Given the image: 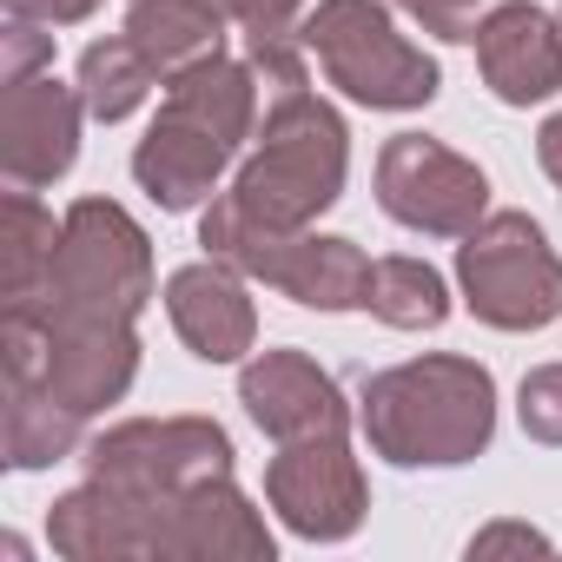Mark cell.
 Listing matches in <instances>:
<instances>
[{"mask_svg":"<svg viewBox=\"0 0 562 562\" xmlns=\"http://www.w3.org/2000/svg\"><path fill=\"white\" fill-rule=\"evenodd\" d=\"M345 179H351V133L338 106L318 100L305 80V87L265 93L258 139L218 199L265 232H312L345 199Z\"/></svg>","mask_w":562,"mask_h":562,"instance_id":"obj_3","label":"cell"},{"mask_svg":"<svg viewBox=\"0 0 562 562\" xmlns=\"http://www.w3.org/2000/svg\"><path fill=\"white\" fill-rule=\"evenodd\" d=\"M476 67L503 106H536L562 93V14L536 0H496L476 21Z\"/></svg>","mask_w":562,"mask_h":562,"instance_id":"obj_14","label":"cell"},{"mask_svg":"<svg viewBox=\"0 0 562 562\" xmlns=\"http://www.w3.org/2000/svg\"><path fill=\"white\" fill-rule=\"evenodd\" d=\"M516 417L536 443H562V364H536L516 391Z\"/></svg>","mask_w":562,"mask_h":562,"instance_id":"obj_22","label":"cell"},{"mask_svg":"<svg viewBox=\"0 0 562 562\" xmlns=\"http://www.w3.org/2000/svg\"><path fill=\"white\" fill-rule=\"evenodd\" d=\"M457 285L490 331H542L562 318V258L529 212H490L457 245Z\"/></svg>","mask_w":562,"mask_h":562,"instance_id":"obj_6","label":"cell"},{"mask_svg":"<svg viewBox=\"0 0 562 562\" xmlns=\"http://www.w3.org/2000/svg\"><path fill=\"white\" fill-rule=\"evenodd\" d=\"M358 430L397 470H457L483 457L496 437V378L457 351L391 364L364 378Z\"/></svg>","mask_w":562,"mask_h":562,"instance_id":"obj_2","label":"cell"},{"mask_svg":"<svg viewBox=\"0 0 562 562\" xmlns=\"http://www.w3.org/2000/svg\"><path fill=\"white\" fill-rule=\"evenodd\" d=\"M238 404L271 443L351 437V404H345L338 378L305 351H258L238 371Z\"/></svg>","mask_w":562,"mask_h":562,"instance_id":"obj_12","label":"cell"},{"mask_svg":"<svg viewBox=\"0 0 562 562\" xmlns=\"http://www.w3.org/2000/svg\"><path fill=\"white\" fill-rule=\"evenodd\" d=\"M536 159H542V172L562 186V113L542 120V133H536Z\"/></svg>","mask_w":562,"mask_h":562,"instance_id":"obj_28","label":"cell"},{"mask_svg":"<svg viewBox=\"0 0 562 562\" xmlns=\"http://www.w3.org/2000/svg\"><path fill=\"white\" fill-rule=\"evenodd\" d=\"M0 245H8V305L41 299L47 265H54V245H60V218L34 192L14 186L8 192V212H0Z\"/></svg>","mask_w":562,"mask_h":562,"instance_id":"obj_21","label":"cell"},{"mask_svg":"<svg viewBox=\"0 0 562 562\" xmlns=\"http://www.w3.org/2000/svg\"><path fill=\"white\" fill-rule=\"evenodd\" d=\"M153 299V238L146 225L113 199H74L60 218V245L47 265L34 312H74V318H139Z\"/></svg>","mask_w":562,"mask_h":562,"instance_id":"obj_5","label":"cell"},{"mask_svg":"<svg viewBox=\"0 0 562 562\" xmlns=\"http://www.w3.org/2000/svg\"><path fill=\"white\" fill-rule=\"evenodd\" d=\"M364 312L391 331H437L450 318V285L430 258H411V251H391V258H371V285H364Z\"/></svg>","mask_w":562,"mask_h":562,"instance_id":"obj_19","label":"cell"},{"mask_svg":"<svg viewBox=\"0 0 562 562\" xmlns=\"http://www.w3.org/2000/svg\"><path fill=\"white\" fill-rule=\"evenodd\" d=\"M205 8H225V14H232V0H205Z\"/></svg>","mask_w":562,"mask_h":562,"instance_id":"obj_29","label":"cell"},{"mask_svg":"<svg viewBox=\"0 0 562 562\" xmlns=\"http://www.w3.org/2000/svg\"><path fill=\"white\" fill-rule=\"evenodd\" d=\"M80 100H87V113L100 120V126H120V120H133L139 106H146V93L153 87H166L159 80V67L133 47V34H106V41H93L87 54H80Z\"/></svg>","mask_w":562,"mask_h":562,"instance_id":"obj_20","label":"cell"},{"mask_svg":"<svg viewBox=\"0 0 562 562\" xmlns=\"http://www.w3.org/2000/svg\"><path fill=\"white\" fill-rule=\"evenodd\" d=\"M232 27L245 47H278V41H305V0H232Z\"/></svg>","mask_w":562,"mask_h":562,"instance_id":"obj_23","label":"cell"},{"mask_svg":"<svg viewBox=\"0 0 562 562\" xmlns=\"http://www.w3.org/2000/svg\"><path fill=\"white\" fill-rule=\"evenodd\" d=\"M378 205L424 238H470L490 218V179L476 159L430 133H397L378 153Z\"/></svg>","mask_w":562,"mask_h":562,"instance_id":"obj_8","label":"cell"},{"mask_svg":"<svg viewBox=\"0 0 562 562\" xmlns=\"http://www.w3.org/2000/svg\"><path fill=\"white\" fill-rule=\"evenodd\" d=\"M265 503L305 542L358 536V522L371 509V483H364V463L351 457V437L278 443V457L265 463Z\"/></svg>","mask_w":562,"mask_h":562,"instance_id":"obj_9","label":"cell"},{"mask_svg":"<svg viewBox=\"0 0 562 562\" xmlns=\"http://www.w3.org/2000/svg\"><path fill=\"white\" fill-rule=\"evenodd\" d=\"M258 106L265 87L251 74V60L212 54L186 74L166 80L159 113L146 126V139L133 146V179L159 212H192L218 192L225 166L258 139Z\"/></svg>","mask_w":562,"mask_h":562,"instance_id":"obj_1","label":"cell"},{"mask_svg":"<svg viewBox=\"0 0 562 562\" xmlns=\"http://www.w3.org/2000/svg\"><path fill=\"white\" fill-rule=\"evenodd\" d=\"M397 14H411L424 34L437 41H476V21L496 8V0H391Z\"/></svg>","mask_w":562,"mask_h":562,"instance_id":"obj_25","label":"cell"},{"mask_svg":"<svg viewBox=\"0 0 562 562\" xmlns=\"http://www.w3.org/2000/svg\"><path fill=\"white\" fill-rule=\"evenodd\" d=\"M80 443H87V417L74 404H60L47 378H8V397H0V450H8V470L67 463Z\"/></svg>","mask_w":562,"mask_h":562,"instance_id":"obj_17","label":"cell"},{"mask_svg":"<svg viewBox=\"0 0 562 562\" xmlns=\"http://www.w3.org/2000/svg\"><path fill=\"white\" fill-rule=\"evenodd\" d=\"M271 555H278V542L232 476H205L153 509L146 562H271Z\"/></svg>","mask_w":562,"mask_h":562,"instance_id":"obj_11","label":"cell"},{"mask_svg":"<svg viewBox=\"0 0 562 562\" xmlns=\"http://www.w3.org/2000/svg\"><path fill=\"white\" fill-rule=\"evenodd\" d=\"M87 476L133 509H159L205 476H232V437L212 417H126L87 443Z\"/></svg>","mask_w":562,"mask_h":562,"instance_id":"obj_7","label":"cell"},{"mask_svg":"<svg viewBox=\"0 0 562 562\" xmlns=\"http://www.w3.org/2000/svg\"><path fill=\"white\" fill-rule=\"evenodd\" d=\"M47 67H54V27L8 14V34H0V87L27 80V74H47Z\"/></svg>","mask_w":562,"mask_h":562,"instance_id":"obj_24","label":"cell"},{"mask_svg":"<svg viewBox=\"0 0 562 562\" xmlns=\"http://www.w3.org/2000/svg\"><path fill=\"white\" fill-rule=\"evenodd\" d=\"M80 120H87V100L80 87H60L54 67L8 80V93H0V172H8V186L41 192L67 179L80 159Z\"/></svg>","mask_w":562,"mask_h":562,"instance_id":"obj_10","label":"cell"},{"mask_svg":"<svg viewBox=\"0 0 562 562\" xmlns=\"http://www.w3.org/2000/svg\"><path fill=\"white\" fill-rule=\"evenodd\" d=\"M299 34L305 54L325 67V80L371 113H417L443 87L437 60L397 34L391 0H318Z\"/></svg>","mask_w":562,"mask_h":562,"instance_id":"obj_4","label":"cell"},{"mask_svg":"<svg viewBox=\"0 0 562 562\" xmlns=\"http://www.w3.org/2000/svg\"><path fill=\"white\" fill-rule=\"evenodd\" d=\"M8 14H21V21H41V27H80V21H93L106 0H0Z\"/></svg>","mask_w":562,"mask_h":562,"instance_id":"obj_27","label":"cell"},{"mask_svg":"<svg viewBox=\"0 0 562 562\" xmlns=\"http://www.w3.org/2000/svg\"><path fill=\"white\" fill-rule=\"evenodd\" d=\"M271 292H285L305 312H364V285H371V258L358 238L338 232H299L278 245L271 271H265Z\"/></svg>","mask_w":562,"mask_h":562,"instance_id":"obj_16","label":"cell"},{"mask_svg":"<svg viewBox=\"0 0 562 562\" xmlns=\"http://www.w3.org/2000/svg\"><path fill=\"white\" fill-rule=\"evenodd\" d=\"M549 549L555 542L542 529H529V522H483L470 536V562H490V555H549Z\"/></svg>","mask_w":562,"mask_h":562,"instance_id":"obj_26","label":"cell"},{"mask_svg":"<svg viewBox=\"0 0 562 562\" xmlns=\"http://www.w3.org/2000/svg\"><path fill=\"white\" fill-rule=\"evenodd\" d=\"M34 312V305H27ZM47 325V384L60 404L80 417H100L120 404L139 378V318H74V312H41Z\"/></svg>","mask_w":562,"mask_h":562,"instance_id":"obj_13","label":"cell"},{"mask_svg":"<svg viewBox=\"0 0 562 562\" xmlns=\"http://www.w3.org/2000/svg\"><path fill=\"white\" fill-rule=\"evenodd\" d=\"M225 27H232V14L205 8V0H126L120 34H133V47L159 67V80H172V74L225 54Z\"/></svg>","mask_w":562,"mask_h":562,"instance_id":"obj_18","label":"cell"},{"mask_svg":"<svg viewBox=\"0 0 562 562\" xmlns=\"http://www.w3.org/2000/svg\"><path fill=\"white\" fill-rule=\"evenodd\" d=\"M251 278L218 265V258H199V265H179L166 278V318L179 331V345L199 358V364H238L251 345H258V312H251Z\"/></svg>","mask_w":562,"mask_h":562,"instance_id":"obj_15","label":"cell"}]
</instances>
